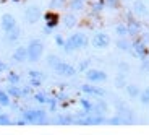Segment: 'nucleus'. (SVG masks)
I'll return each mask as SVG.
<instances>
[{"mask_svg":"<svg viewBox=\"0 0 149 135\" xmlns=\"http://www.w3.org/2000/svg\"><path fill=\"white\" fill-rule=\"evenodd\" d=\"M34 99H36L37 103H41V104H49V101H50V98H47V94H45V93L34 94Z\"/></svg>","mask_w":149,"mask_h":135,"instance_id":"31","label":"nucleus"},{"mask_svg":"<svg viewBox=\"0 0 149 135\" xmlns=\"http://www.w3.org/2000/svg\"><path fill=\"white\" fill-rule=\"evenodd\" d=\"M28 47V60L29 62H39L44 54V42L41 39H31Z\"/></svg>","mask_w":149,"mask_h":135,"instance_id":"2","label":"nucleus"},{"mask_svg":"<svg viewBox=\"0 0 149 135\" xmlns=\"http://www.w3.org/2000/svg\"><path fill=\"white\" fill-rule=\"evenodd\" d=\"M19 34H21V30L16 26L15 30H11V31H8V33H5V39H7L8 42H16L19 39Z\"/></svg>","mask_w":149,"mask_h":135,"instance_id":"22","label":"nucleus"},{"mask_svg":"<svg viewBox=\"0 0 149 135\" xmlns=\"http://www.w3.org/2000/svg\"><path fill=\"white\" fill-rule=\"evenodd\" d=\"M109 77H107V73H105L104 70H101V68H88L86 70V80L89 83H104L105 80H107Z\"/></svg>","mask_w":149,"mask_h":135,"instance_id":"5","label":"nucleus"},{"mask_svg":"<svg viewBox=\"0 0 149 135\" xmlns=\"http://www.w3.org/2000/svg\"><path fill=\"white\" fill-rule=\"evenodd\" d=\"M139 103L141 104H144V106H149V86H146V88H143L141 90V93H139Z\"/></svg>","mask_w":149,"mask_h":135,"instance_id":"26","label":"nucleus"},{"mask_svg":"<svg viewBox=\"0 0 149 135\" xmlns=\"http://www.w3.org/2000/svg\"><path fill=\"white\" fill-rule=\"evenodd\" d=\"M89 65H91V60H89V59H86V60H81L76 70H78V72H86V70H88V68H89Z\"/></svg>","mask_w":149,"mask_h":135,"instance_id":"35","label":"nucleus"},{"mask_svg":"<svg viewBox=\"0 0 149 135\" xmlns=\"http://www.w3.org/2000/svg\"><path fill=\"white\" fill-rule=\"evenodd\" d=\"M55 124H62V125H68V124H74V116H68V114H60L54 119Z\"/></svg>","mask_w":149,"mask_h":135,"instance_id":"19","label":"nucleus"},{"mask_svg":"<svg viewBox=\"0 0 149 135\" xmlns=\"http://www.w3.org/2000/svg\"><path fill=\"white\" fill-rule=\"evenodd\" d=\"M65 41H67V39H63L60 34H57V36H55V42H57V46H58V47H63V46H65Z\"/></svg>","mask_w":149,"mask_h":135,"instance_id":"40","label":"nucleus"},{"mask_svg":"<svg viewBox=\"0 0 149 135\" xmlns=\"http://www.w3.org/2000/svg\"><path fill=\"white\" fill-rule=\"evenodd\" d=\"M91 10L94 11V13H101L102 10H104V2H94L93 5H91Z\"/></svg>","mask_w":149,"mask_h":135,"instance_id":"34","label":"nucleus"},{"mask_svg":"<svg viewBox=\"0 0 149 135\" xmlns=\"http://www.w3.org/2000/svg\"><path fill=\"white\" fill-rule=\"evenodd\" d=\"M67 2L68 0H50V7H52L54 10H57V8H63V7H67Z\"/></svg>","mask_w":149,"mask_h":135,"instance_id":"33","label":"nucleus"},{"mask_svg":"<svg viewBox=\"0 0 149 135\" xmlns=\"http://www.w3.org/2000/svg\"><path fill=\"white\" fill-rule=\"evenodd\" d=\"M81 91L88 96H96V98H104L105 96V90L101 86H97V83H86V85H81Z\"/></svg>","mask_w":149,"mask_h":135,"instance_id":"7","label":"nucleus"},{"mask_svg":"<svg viewBox=\"0 0 149 135\" xmlns=\"http://www.w3.org/2000/svg\"><path fill=\"white\" fill-rule=\"evenodd\" d=\"M127 28H128V36H131V38H138L139 34L143 33V26H141V21L136 18H128L127 21Z\"/></svg>","mask_w":149,"mask_h":135,"instance_id":"11","label":"nucleus"},{"mask_svg":"<svg viewBox=\"0 0 149 135\" xmlns=\"http://www.w3.org/2000/svg\"><path fill=\"white\" fill-rule=\"evenodd\" d=\"M44 20H45V28H44V31L50 33V31H52L54 28H57V26H58L60 16H58V13H57L55 10H50V11H45Z\"/></svg>","mask_w":149,"mask_h":135,"instance_id":"8","label":"nucleus"},{"mask_svg":"<svg viewBox=\"0 0 149 135\" xmlns=\"http://www.w3.org/2000/svg\"><path fill=\"white\" fill-rule=\"evenodd\" d=\"M13 2H19V0H13Z\"/></svg>","mask_w":149,"mask_h":135,"instance_id":"43","label":"nucleus"},{"mask_svg":"<svg viewBox=\"0 0 149 135\" xmlns=\"http://www.w3.org/2000/svg\"><path fill=\"white\" fill-rule=\"evenodd\" d=\"M10 124H11L10 116L5 112H0V125H10Z\"/></svg>","mask_w":149,"mask_h":135,"instance_id":"36","label":"nucleus"},{"mask_svg":"<svg viewBox=\"0 0 149 135\" xmlns=\"http://www.w3.org/2000/svg\"><path fill=\"white\" fill-rule=\"evenodd\" d=\"M117 49H118V51H123V52H130L131 51V41L127 36L118 38L117 39Z\"/></svg>","mask_w":149,"mask_h":135,"instance_id":"18","label":"nucleus"},{"mask_svg":"<svg viewBox=\"0 0 149 135\" xmlns=\"http://www.w3.org/2000/svg\"><path fill=\"white\" fill-rule=\"evenodd\" d=\"M11 59L15 60V62H24V60H28V47H24V46L16 47L13 51V54H11Z\"/></svg>","mask_w":149,"mask_h":135,"instance_id":"15","label":"nucleus"},{"mask_svg":"<svg viewBox=\"0 0 149 135\" xmlns=\"http://www.w3.org/2000/svg\"><path fill=\"white\" fill-rule=\"evenodd\" d=\"M23 117L29 124H45V122H49L47 112L42 111V109H26V111H23Z\"/></svg>","mask_w":149,"mask_h":135,"instance_id":"3","label":"nucleus"},{"mask_svg":"<svg viewBox=\"0 0 149 135\" xmlns=\"http://www.w3.org/2000/svg\"><path fill=\"white\" fill-rule=\"evenodd\" d=\"M112 39L107 33H96L93 38V46L96 49H107L110 46Z\"/></svg>","mask_w":149,"mask_h":135,"instance_id":"9","label":"nucleus"},{"mask_svg":"<svg viewBox=\"0 0 149 135\" xmlns=\"http://www.w3.org/2000/svg\"><path fill=\"white\" fill-rule=\"evenodd\" d=\"M10 98L7 91H0V106H10Z\"/></svg>","mask_w":149,"mask_h":135,"instance_id":"30","label":"nucleus"},{"mask_svg":"<svg viewBox=\"0 0 149 135\" xmlns=\"http://www.w3.org/2000/svg\"><path fill=\"white\" fill-rule=\"evenodd\" d=\"M29 85H31V86H41V85H42V80H36V78H31V83H29Z\"/></svg>","mask_w":149,"mask_h":135,"instance_id":"41","label":"nucleus"},{"mask_svg":"<svg viewBox=\"0 0 149 135\" xmlns=\"http://www.w3.org/2000/svg\"><path fill=\"white\" fill-rule=\"evenodd\" d=\"M3 70H7V65L3 62H0V72H3Z\"/></svg>","mask_w":149,"mask_h":135,"instance_id":"42","label":"nucleus"},{"mask_svg":"<svg viewBox=\"0 0 149 135\" xmlns=\"http://www.w3.org/2000/svg\"><path fill=\"white\" fill-rule=\"evenodd\" d=\"M113 83H115L117 88H125L127 86V73H122V72H118L117 73V77L113 78Z\"/></svg>","mask_w":149,"mask_h":135,"instance_id":"23","label":"nucleus"},{"mask_svg":"<svg viewBox=\"0 0 149 135\" xmlns=\"http://www.w3.org/2000/svg\"><path fill=\"white\" fill-rule=\"evenodd\" d=\"M7 82H8V85H19L21 77H19L16 72H10V73L7 75Z\"/></svg>","mask_w":149,"mask_h":135,"instance_id":"27","label":"nucleus"},{"mask_svg":"<svg viewBox=\"0 0 149 135\" xmlns=\"http://www.w3.org/2000/svg\"><path fill=\"white\" fill-rule=\"evenodd\" d=\"M29 78L36 80H44V73H41L39 70H29Z\"/></svg>","mask_w":149,"mask_h":135,"instance_id":"38","label":"nucleus"},{"mask_svg":"<svg viewBox=\"0 0 149 135\" xmlns=\"http://www.w3.org/2000/svg\"><path fill=\"white\" fill-rule=\"evenodd\" d=\"M102 2H104V7L105 8L117 10V8H120V2H122V0H102Z\"/></svg>","mask_w":149,"mask_h":135,"instance_id":"29","label":"nucleus"},{"mask_svg":"<svg viewBox=\"0 0 149 135\" xmlns=\"http://www.w3.org/2000/svg\"><path fill=\"white\" fill-rule=\"evenodd\" d=\"M107 124H112V125H123V119L118 116V114H115V116H112L107 119Z\"/></svg>","mask_w":149,"mask_h":135,"instance_id":"32","label":"nucleus"},{"mask_svg":"<svg viewBox=\"0 0 149 135\" xmlns=\"http://www.w3.org/2000/svg\"><path fill=\"white\" fill-rule=\"evenodd\" d=\"M76 23H78V21H76V16H74L73 13H68V15L63 16V25L68 28V30L74 28V26H76Z\"/></svg>","mask_w":149,"mask_h":135,"instance_id":"25","label":"nucleus"},{"mask_svg":"<svg viewBox=\"0 0 149 135\" xmlns=\"http://www.w3.org/2000/svg\"><path fill=\"white\" fill-rule=\"evenodd\" d=\"M118 72H122V73H128L130 72V64L128 62H118Z\"/></svg>","mask_w":149,"mask_h":135,"instance_id":"37","label":"nucleus"},{"mask_svg":"<svg viewBox=\"0 0 149 135\" xmlns=\"http://www.w3.org/2000/svg\"><path fill=\"white\" fill-rule=\"evenodd\" d=\"M68 8L71 11H81L84 8V0H70L68 2Z\"/></svg>","mask_w":149,"mask_h":135,"instance_id":"24","label":"nucleus"},{"mask_svg":"<svg viewBox=\"0 0 149 135\" xmlns=\"http://www.w3.org/2000/svg\"><path fill=\"white\" fill-rule=\"evenodd\" d=\"M89 44V39L84 33H73L70 38L65 41V46H63V51L67 54H71L74 51H79V49H84L86 46Z\"/></svg>","mask_w":149,"mask_h":135,"instance_id":"1","label":"nucleus"},{"mask_svg":"<svg viewBox=\"0 0 149 135\" xmlns=\"http://www.w3.org/2000/svg\"><path fill=\"white\" fill-rule=\"evenodd\" d=\"M7 93L10 94L11 98H23L24 96V91L19 88V85H10L7 88Z\"/></svg>","mask_w":149,"mask_h":135,"instance_id":"20","label":"nucleus"},{"mask_svg":"<svg viewBox=\"0 0 149 135\" xmlns=\"http://www.w3.org/2000/svg\"><path fill=\"white\" fill-rule=\"evenodd\" d=\"M133 13L136 16H144L148 13V7L143 0H134L133 2Z\"/></svg>","mask_w":149,"mask_h":135,"instance_id":"16","label":"nucleus"},{"mask_svg":"<svg viewBox=\"0 0 149 135\" xmlns=\"http://www.w3.org/2000/svg\"><path fill=\"white\" fill-rule=\"evenodd\" d=\"M0 25H2V30L5 31V33H8V31L15 30L18 25H16V18L11 13H5L3 16H2V21H0Z\"/></svg>","mask_w":149,"mask_h":135,"instance_id":"13","label":"nucleus"},{"mask_svg":"<svg viewBox=\"0 0 149 135\" xmlns=\"http://www.w3.org/2000/svg\"><path fill=\"white\" fill-rule=\"evenodd\" d=\"M115 33L118 38H123V36H128V28H127V23L123 25V23H118L115 26Z\"/></svg>","mask_w":149,"mask_h":135,"instance_id":"28","label":"nucleus"},{"mask_svg":"<svg viewBox=\"0 0 149 135\" xmlns=\"http://www.w3.org/2000/svg\"><path fill=\"white\" fill-rule=\"evenodd\" d=\"M109 111V104L104 98H97L94 101V106H93V114H102L104 116L105 112Z\"/></svg>","mask_w":149,"mask_h":135,"instance_id":"14","label":"nucleus"},{"mask_svg":"<svg viewBox=\"0 0 149 135\" xmlns=\"http://www.w3.org/2000/svg\"><path fill=\"white\" fill-rule=\"evenodd\" d=\"M52 68L55 70L57 75H60V77H73L74 73L78 72L71 64H68V62H63V60H58V62H57V64L54 65Z\"/></svg>","mask_w":149,"mask_h":135,"instance_id":"6","label":"nucleus"},{"mask_svg":"<svg viewBox=\"0 0 149 135\" xmlns=\"http://www.w3.org/2000/svg\"><path fill=\"white\" fill-rule=\"evenodd\" d=\"M131 52L138 57L139 60H146L149 57V46L143 39L134 38V41H131Z\"/></svg>","mask_w":149,"mask_h":135,"instance_id":"4","label":"nucleus"},{"mask_svg":"<svg viewBox=\"0 0 149 135\" xmlns=\"http://www.w3.org/2000/svg\"><path fill=\"white\" fill-rule=\"evenodd\" d=\"M79 104H81L83 112H84V114H93V106H94V103L91 101L89 98H81V99H79Z\"/></svg>","mask_w":149,"mask_h":135,"instance_id":"21","label":"nucleus"},{"mask_svg":"<svg viewBox=\"0 0 149 135\" xmlns=\"http://www.w3.org/2000/svg\"><path fill=\"white\" fill-rule=\"evenodd\" d=\"M125 91H127L128 98H131V99H136V98H139L141 88H139L138 85H134V83H127V86H125Z\"/></svg>","mask_w":149,"mask_h":135,"instance_id":"17","label":"nucleus"},{"mask_svg":"<svg viewBox=\"0 0 149 135\" xmlns=\"http://www.w3.org/2000/svg\"><path fill=\"white\" fill-rule=\"evenodd\" d=\"M42 16V10L37 5H31V7L26 8V11H24V20H26L28 23H37L39 20H41Z\"/></svg>","mask_w":149,"mask_h":135,"instance_id":"10","label":"nucleus"},{"mask_svg":"<svg viewBox=\"0 0 149 135\" xmlns=\"http://www.w3.org/2000/svg\"><path fill=\"white\" fill-rule=\"evenodd\" d=\"M117 114L123 119V125H131V124L136 122V116H134V112L131 111L130 108H127V106L120 108L118 111H117Z\"/></svg>","mask_w":149,"mask_h":135,"instance_id":"12","label":"nucleus"},{"mask_svg":"<svg viewBox=\"0 0 149 135\" xmlns=\"http://www.w3.org/2000/svg\"><path fill=\"white\" fill-rule=\"evenodd\" d=\"M57 62H58V57H57V56H54V54H50V56L47 57V64L50 65V67H54V65H55Z\"/></svg>","mask_w":149,"mask_h":135,"instance_id":"39","label":"nucleus"}]
</instances>
